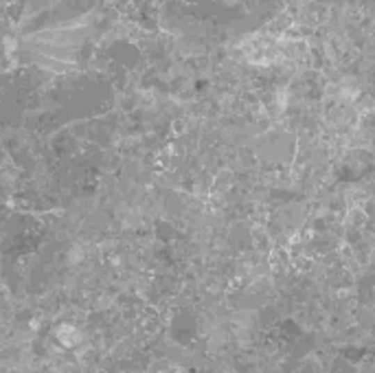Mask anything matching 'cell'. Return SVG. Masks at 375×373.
<instances>
[{"instance_id":"cell-1","label":"cell","mask_w":375,"mask_h":373,"mask_svg":"<svg viewBox=\"0 0 375 373\" xmlns=\"http://www.w3.org/2000/svg\"><path fill=\"white\" fill-rule=\"evenodd\" d=\"M57 338H60L66 347H75L77 342H79V332H77L75 327H68V325H66V327L57 329Z\"/></svg>"}]
</instances>
